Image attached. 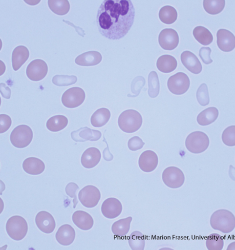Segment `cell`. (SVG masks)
<instances>
[{"mask_svg":"<svg viewBox=\"0 0 235 250\" xmlns=\"http://www.w3.org/2000/svg\"><path fill=\"white\" fill-rule=\"evenodd\" d=\"M179 42L178 33L174 29L166 28L161 31L159 36V42L163 49L174 50L178 46Z\"/></svg>","mask_w":235,"mask_h":250,"instance_id":"7c38bea8","label":"cell"},{"mask_svg":"<svg viewBox=\"0 0 235 250\" xmlns=\"http://www.w3.org/2000/svg\"><path fill=\"white\" fill-rule=\"evenodd\" d=\"M101 211L106 218L113 219L118 217L123 211L121 202L115 198H109L102 204Z\"/></svg>","mask_w":235,"mask_h":250,"instance_id":"4fadbf2b","label":"cell"},{"mask_svg":"<svg viewBox=\"0 0 235 250\" xmlns=\"http://www.w3.org/2000/svg\"><path fill=\"white\" fill-rule=\"evenodd\" d=\"M101 159L100 150L95 147H91L84 152L82 159H81V162L84 167L92 168L100 163Z\"/></svg>","mask_w":235,"mask_h":250,"instance_id":"d6986e66","label":"cell"},{"mask_svg":"<svg viewBox=\"0 0 235 250\" xmlns=\"http://www.w3.org/2000/svg\"><path fill=\"white\" fill-rule=\"evenodd\" d=\"M190 80L186 73L178 72L172 76L168 81L169 90L172 94L182 95L189 89Z\"/></svg>","mask_w":235,"mask_h":250,"instance_id":"52a82bcc","label":"cell"},{"mask_svg":"<svg viewBox=\"0 0 235 250\" xmlns=\"http://www.w3.org/2000/svg\"><path fill=\"white\" fill-rule=\"evenodd\" d=\"M196 98L198 102L201 106H206L210 102L208 88L206 84H201L196 93Z\"/></svg>","mask_w":235,"mask_h":250,"instance_id":"74e56055","label":"cell"},{"mask_svg":"<svg viewBox=\"0 0 235 250\" xmlns=\"http://www.w3.org/2000/svg\"><path fill=\"white\" fill-rule=\"evenodd\" d=\"M35 222L37 227L43 233H51L56 229V221L52 215L48 212H39L36 216Z\"/></svg>","mask_w":235,"mask_h":250,"instance_id":"5bb4252c","label":"cell"},{"mask_svg":"<svg viewBox=\"0 0 235 250\" xmlns=\"http://www.w3.org/2000/svg\"><path fill=\"white\" fill-rule=\"evenodd\" d=\"M208 135L202 131H194L188 135L185 142L186 148L189 152L199 154L206 150L209 146Z\"/></svg>","mask_w":235,"mask_h":250,"instance_id":"5b68a950","label":"cell"},{"mask_svg":"<svg viewBox=\"0 0 235 250\" xmlns=\"http://www.w3.org/2000/svg\"><path fill=\"white\" fill-rule=\"evenodd\" d=\"M210 223L213 229L225 234L231 233L235 228L234 215L225 209L215 211L211 216Z\"/></svg>","mask_w":235,"mask_h":250,"instance_id":"7a4b0ae2","label":"cell"},{"mask_svg":"<svg viewBox=\"0 0 235 250\" xmlns=\"http://www.w3.org/2000/svg\"><path fill=\"white\" fill-rule=\"evenodd\" d=\"M217 45L224 52H230L235 47V37L232 32L225 29H220L216 34Z\"/></svg>","mask_w":235,"mask_h":250,"instance_id":"9a60e30c","label":"cell"},{"mask_svg":"<svg viewBox=\"0 0 235 250\" xmlns=\"http://www.w3.org/2000/svg\"><path fill=\"white\" fill-rule=\"evenodd\" d=\"M6 229L11 238L15 241H21L27 235L28 224L23 217L13 216L7 220Z\"/></svg>","mask_w":235,"mask_h":250,"instance_id":"277c9868","label":"cell"},{"mask_svg":"<svg viewBox=\"0 0 235 250\" xmlns=\"http://www.w3.org/2000/svg\"><path fill=\"white\" fill-rule=\"evenodd\" d=\"M29 57V52L26 47L19 46L16 47L12 54V65L15 71L19 70Z\"/></svg>","mask_w":235,"mask_h":250,"instance_id":"cb8c5ba5","label":"cell"},{"mask_svg":"<svg viewBox=\"0 0 235 250\" xmlns=\"http://www.w3.org/2000/svg\"><path fill=\"white\" fill-rule=\"evenodd\" d=\"M12 121L8 115L1 114L0 115V133H4L9 129Z\"/></svg>","mask_w":235,"mask_h":250,"instance_id":"b9f144b4","label":"cell"},{"mask_svg":"<svg viewBox=\"0 0 235 250\" xmlns=\"http://www.w3.org/2000/svg\"><path fill=\"white\" fill-rule=\"evenodd\" d=\"M23 168L29 175H38L45 170V165L43 162L35 157H29L23 163Z\"/></svg>","mask_w":235,"mask_h":250,"instance_id":"7402d4cb","label":"cell"},{"mask_svg":"<svg viewBox=\"0 0 235 250\" xmlns=\"http://www.w3.org/2000/svg\"><path fill=\"white\" fill-rule=\"evenodd\" d=\"M194 38L204 46H208L214 41V37L208 29L203 26H197L193 31Z\"/></svg>","mask_w":235,"mask_h":250,"instance_id":"f1b7e54d","label":"cell"},{"mask_svg":"<svg viewBox=\"0 0 235 250\" xmlns=\"http://www.w3.org/2000/svg\"><path fill=\"white\" fill-rule=\"evenodd\" d=\"M79 189V187L74 183H69L65 187V192L68 196L73 198V208H75L77 204H78V198L76 196L77 190Z\"/></svg>","mask_w":235,"mask_h":250,"instance_id":"ab89813d","label":"cell"},{"mask_svg":"<svg viewBox=\"0 0 235 250\" xmlns=\"http://www.w3.org/2000/svg\"><path fill=\"white\" fill-rule=\"evenodd\" d=\"M75 230L69 224H64L58 229L56 235L58 243L63 246L71 245L75 240Z\"/></svg>","mask_w":235,"mask_h":250,"instance_id":"ffe728a7","label":"cell"},{"mask_svg":"<svg viewBox=\"0 0 235 250\" xmlns=\"http://www.w3.org/2000/svg\"><path fill=\"white\" fill-rule=\"evenodd\" d=\"M78 78L75 76H55L52 80L55 85L58 86H67L75 84L77 82Z\"/></svg>","mask_w":235,"mask_h":250,"instance_id":"8d00e7d4","label":"cell"},{"mask_svg":"<svg viewBox=\"0 0 235 250\" xmlns=\"http://www.w3.org/2000/svg\"><path fill=\"white\" fill-rule=\"evenodd\" d=\"M101 194L100 190L94 186H87L81 190L79 199L81 203L87 208H93L100 201Z\"/></svg>","mask_w":235,"mask_h":250,"instance_id":"30bf717a","label":"cell"},{"mask_svg":"<svg viewBox=\"0 0 235 250\" xmlns=\"http://www.w3.org/2000/svg\"><path fill=\"white\" fill-rule=\"evenodd\" d=\"M111 117L109 110L102 108L97 110L91 117V124L95 127H101L107 124Z\"/></svg>","mask_w":235,"mask_h":250,"instance_id":"83f0119b","label":"cell"},{"mask_svg":"<svg viewBox=\"0 0 235 250\" xmlns=\"http://www.w3.org/2000/svg\"><path fill=\"white\" fill-rule=\"evenodd\" d=\"M50 9L58 16H64L70 10V4L67 0H49Z\"/></svg>","mask_w":235,"mask_h":250,"instance_id":"1f68e13d","label":"cell"},{"mask_svg":"<svg viewBox=\"0 0 235 250\" xmlns=\"http://www.w3.org/2000/svg\"><path fill=\"white\" fill-rule=\"evenodd\" d=\"M33 139V132L27 125H20L14 128L10 135V142L18 148H24L30 144Z\"/></svg>","mask_w":235,"mask_h":250,"instance_id":"8992f818","label":"cell"},{"mask_svg":"<svg viewBox=\"0 0 235 250\" xmlns=\"http://www.w3.org/2000/svg\"><path fill=\"white\" fill-rule=\"evenodd\" d=\"M85 99V91L82 88L73 87L64 92L62 102L65 107L75 108L82 105Z\"/></svg>","mask_w":235,"mask_h":250,"instance_id":"ba28073f","label":"cell"},{"mask_svg":"<svg viewBox=\"0 0 235 250\" xmlns=\"http://www.w3.org/2000/svg\"><path fill=\"white\" fill-rule=\"evenodd\" d=\"M134 20L135 9L130 0H105L98 9L97 24L103 36L117 40L128 34Z\"/></svg>","mask_w":235,"mask_h":250,"instance_id":"6da1fadb","label":"cell"},{"mask_svg":"<svg viewBox=\"0 0 235 250\" xmlns=\"http://www.w3.org/2000/svg\"><path fill=\"white\" fill-rule=\"evenodd\" d=\"M128 242L132 250H143L145 249L146 244L145 236L141 231H133L128 238Z\"/></svg>","mask_w":235,"mask_h":250,"instance_id":"836d02e7","label":"cell"},{"mask_svg":"<svg viewBox=\"0 0 235 250\" xmlns=\"http://www.w3.org/2000/svg\"><path fill=\"white\" fill-rule=\"evenodd\" d=\"M177 61L170 55H163L158 59L157 68L161 72L170 73L174 71L177 67Z\"/></svg>","mask_w":235,"mask_h":250,"instance_id":"d4e9b609","label":"cell"},{"mask_svg":"<svg viewBox=\"0 0 235 250\" xmlns=\"http://www.w3.org/2000/svg\"><path fill=\"white\" fill-rule=\"evenodd\" d=\"M132 220L133 219L129 216L126 219H120L113 223L112 226V231L114 236L119 238L126 237L130 230Z\"/></svg>","mask_w":235,"mask_h":250,"instance_id":"4316f807","label":"cell"},{"mask_svg":"<svg viewBox=\"0 0 235 250\" xmlns=\"http://www.w3.org/2000/svg\"><path fill=\"white\" fill-rule=\"evenodd\" d=\"M102 60V55L96 51H90L80 55L75 60L76 64L88 67L100 64Z\"/></svg>","mask_w":235,"mask_h":250,"instance_id":"603a6c76","label":"cell"},{"mask_svg":"<svg viewBox=\"0 0 235 250\" xmlns=\"http://www.w3.org/2000/svg\"><path fill=\"white\" fill-rule=\"evenodd\" d=\"M101 137L102 134L100 131L90 129L87 127L80 128L79 130L71 132L72 139L77 142L97 141Z\"/></svg>","mask_w":235,"mask_h":250,"instance_id":"e0dca14e","label":"cell"},{"mask_svg":"<svg viewBox=\"0 0 235 250\" xmlns=\"http://www.w3.org/2000/svg\"><path fill=\"white\" fill-rule=\"evenodd\" d=\"M68 120L63 115H57L51 117L47 121V129L52 132H58L64 130L67 126Z\"/></svg>","mask_w":235,"mask_h":250,"instance_id":"f546056e","label":"cell"},{"mask_svg":"<svg viewBox=\"0 0 235 250\" xmlns=\"http://www.w3.org/2000/svg\"><path fill=\"white\" fill-rule=\"evenodd\" d=\"M225 0H205L203 1L204 8L206 12L211 15H216L221 13L225 8Z\"/></svg>","mask_w":235,"mask_h":250,"instance_id":"d6a6232c","label":"cell"},{"mask_svg":"<svg viewBox=\"0 0 235 250\" xmlns=\"http://www.w3.org/2000/svg\"><path fill=\"white\" fill-rule=\"evenodd\" d=\"M178 13L174 7L165 6L159 12V18L163 23L166 24H171L177 21Z\"/></svg>","mask_w":235,"mask_h":250,"instance_id":"4dcf8cb0","label":"cell"},{"mask_svg":"<svg viewBox=\"0 0 235 250\" xmlns=\"http://www.w3.org/2000/svg\"><path fill=\"white\" fill-rule=\"evenodd\" d=\"M142 117L134 109H128L121 114L118 124L120 129L127 133H133L142 126Z\"/></svg>","mask_w":235,"mask_h":250,"instance_id":"3957f363","label":"cell"},{"mask_svg":"<svg viewBox=\"0 0 235 250\" xmlns=\"http://www.w3.org/2000/svg\"><path fill=\"white\" fill-rule=\"evenodd\" d=\"M206 246L209 250H221L224 246L223 238L221 235L216 233L209 235L206 241Z\"/></svg>","mask_w":235,"mask_h":250,"instance_id":"d590c367","label":"cell"},{"mask_svg":"<svg viewBox=\"0 0 235 250\" xmlns=\"http://www.w3.org/2000/svg\"><path fill=\"white\" fill-rule=\"evenodd\" d=\"M48 72V67L45 61L36 60L29 64L26 69L28 78L33 82H39L43 80Z\"/></svg>","mask_w":235,"mask_h":250,"instance_id":"8fae6325","label":"cell"},{"mask_svg":"<svg viewBox=\"0 0 235 250\" xmlns=\"http://www.w3.org/2000/svg\"><path fill=\"white\" fill-rule=\"evenodd\" d=\"M183 65L193 74L198 75L202 71V65L199 59L190 51H185L181 56Z\"/></svg>","mask_w":235,"mask_h":250,"instance_id":"ac0fdd59","label":"cell"},{"mask_svg":"<svg viewBox=\"0 0 235 250\" xmlns=\"http://www.w3.org/2000/svg\"><path fill=\"white\" fill-rule=\"evenodd\" d=\"M219 115V111L215 107H210L204 110L197 117V123L201 126H208L215 122Z\"/></svg>","mask_w":235,"mask_h":250,"instance_id":"484cf974","label":"cell"},{"mask_svg":"<svg viewBox=\"0 0 235 250\" xmlns=\"http://www.w3.org/2000/svg\"><path fill=\"white\" fill-rule=\"evenodd\" d=\"M162 178L165 185L172 189L181 187L185 181V176L183 171L174 167L165 168Z\"/></svg>","mask_w":235,"mask_h":250,"instance_id":"9c48e42d","label":"cell"},{"mask_svg":"<svg viewBox=\"0 0 235 250\" xmlns=\"http://www.w3.org/2000/svg\"><path fill=\"white\" fill-rule=\"evenodd\" d=\"M72 221L76 227L83 230H90L94 225L92 216L83 211H76L73 213Z\"/></svg>","mask_w":235,"mask_h":250,"instance_id":"44dd1931","label":"cell"},{"mask_svg":"<svg viewBox=\"0 0 235 250\" xmlns=\"http://www.w3.org/2000/svg\"><path fill=\"white\" fill-rule=\"evenodd\" d=\"M145 143L142 141V139L139 137H134L129 139L128 142V148L132 151H137L141 149L144 146Z\"/></svg>","mask_w":235,"mask_h":250,"instance_id":"60d3db41","label":"cell"},{"mask_svg":"<svg viewBox=\"0 0 235 250\" xmlns=\"http://www.w3.org/2000/svg\"><path fill=\"white\" fill-rule=\"evenodd\" d=\"M158 163H159V158L157 154L152 150H146L139 157V167L143 171L152 172L156 168Z\"/></svg>","mask_w":235,"mask_h":250,"instance_id":"2e32d148","label":"cell"},{"mask_svg":"<svg viewBox=\"0 0 235 250\" xmlns=\"http://www.w3.org/2000/svg\"><path fill=\"white\" fill-rule=\"evenodd\" d=\"M212 50L209 47H203L200 50L199 56L205 64H211L213 60L211 58Z\"/></svg>","mask_w":235,"mask_h":250,"instance_id":"7bdbcfd3","label":"cell"},{"mask_svg":"<svg viewBox=\"0 0 235 250\" xmlns=\"http://www.w3.org/2000/svg\"><path fill=\"white\" fill-rule=\"evenodd\" d=\"M160 92L159 77L155 71H152L149 76V95L150 98H155Z\"/></svg>","mask_w":235,"mask_h":250,"instance_id":"e575fe53","label":"cell"},{"mask_svg":"<svg viewBox=\"0 0 235 250\" xmlns=\"http://www.w3.org/2000/svg\"><path fill=\"white\" fill-rule=\"evenodd\" d=\"M222 141L225 145L229 146H235V126H229L223 132Z\"/></svg>","mask_w":235,"mask_h":250,"instance_id":"f35d334b","label":"cell"}]
</instances>
